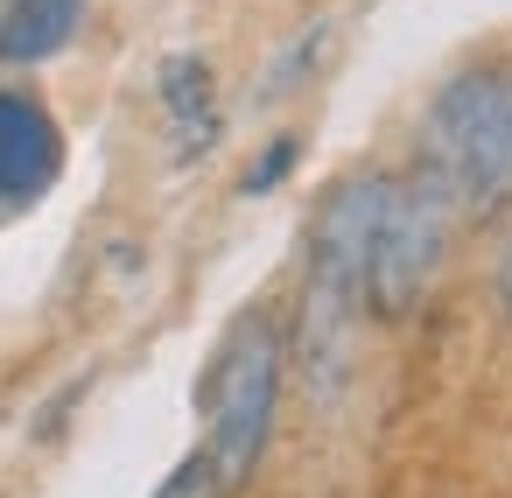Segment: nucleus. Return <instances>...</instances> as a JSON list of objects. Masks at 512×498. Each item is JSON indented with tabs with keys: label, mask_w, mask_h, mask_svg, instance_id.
Here are the masks:
<instances>
[{
	"label": "nucleus",
	"mask_w": 512,
	"mask_h": 498,
	"mask_svg": "<svg viewBox=\"0 0 512 498\" xmlns=\"http://www.w3.org/2000/svg\"><path fill=\"white\" fill-rule=\"evenodd\" d=\"M498 295L512 302V246H505V260H498Z\"/></svg>",
	"instance_id": "1a4fd4ad"
},
{
	"label": "nucleus",
	"mask_w": 512,
	"mask_h": 498,
	"mask_svg": "<svg viewBox=\"0 0 512 498\" xmlns=\"http://www.w3.org/2000/svg\"><path fill=\"white\" fill-rule=\"evenodd\" d=\"M295 155H302V141H295V134L267 141V155H260L253 169H246V197H267V190H274V183H281V176L295 169Z\"/></svg>",
	"instance_id": "0eeeda50"
},
{
	"label": "nucleus",
	"mask_w": 512,
	"mask_h": 498,
	"mask_svg": "<svg viewBox=\"0 0 512 498\" xmlns=\"http://www.w3.org/2000/svg\"><path fill=\"white\" fill-rule=\"evenodd\" d=\"M449 197L435 183H393L386 190V218H379V239H372V267H365V302L379 316H400L421 302V288L435 281L442 267V246H449Z\"/></svg>",
	"instance_id": "7ed1b4c3"
},
{
	"label": "nucleus",
	"mask_w": 512,
	"mask_h": 498,
	"mask_svg": "<svg viewBox=\"0 0 512 498\" xmlns=\"http://www.w3.org/2000/svg\"><path fill=\"white\" fill-rule=\"evenodd\" d=\"M162 106H169L176 134H183V155L218 141V92H211V71L197 57H169L162 64Z\"/></svg>",
	"instance_id": "423d86ee"
},
{
	"label": "nucleus",
	"mask_w": 512,
	"mask_h": 498,
	"mask_svg": "<svg viewBox=\"0 0 512 498\" xmlns=\"http://www.w3.org/2000/svg\"><path fill=\"white\" fill-rule=\"evenodd\" d=\"M218 491H225V484L211 477V463H204V456H190V463L169 477V491H162V498H218Z\"/></svg>",
	"instance_id": "6e6552de"
},
{
	"label": "nucleus",
	"mask_w": 512,
	"mask_h": 498,
	"mask_svg": "<svg viewBox=\"0 0 512 498\" xmlns=\"http://www.w3.org/2000/svg\"><path fill=\"white\" fill-rule=\"evenodd\" d=\"M414 176L435 183L456 218L512 197V71H463L428 99Z\"/></svg>",
	"instance_id": "f257e3e1"
},
{
	"label": "nucleus",
	"mask_w": 512,
	"mask_h": 498,
	"mask_svg": "<svg viewBox=\"0 0 512 498\" xmlns=\"http://www.w3.org/2000/svg\"><path fill=\"white\" fill-rule=\"evenodd\" d=\"M78 22H85V0H8L0 8V57L43 64L78 36Z\"/></svg>",
	"instance_id": "39448f33"
},
{
	"label": "nucleus",
	"mask_w": 512,
	"mask_h": 498,
	"mask_svg": "<svg viewBox=\"0 0 512 498\" xmlns=\"http://www.w3.org/2000/svg\"><path fill=\"white\" fill-rule=\"evenodd\" d=\"M64 169V134L57 120L15 92V85H0V204H36Z\"/></svg>",
	"instance_id": "20e7f679"
},
{
	"label": "nucleus",
	"mask_w": 512,
	"mask_h": 498,
	"mask_svg": "<svg viewBox=\"0 0 512 498\" xmlns=\"http://www.w3.org/2000/svg\"><path fill=\"white\" fill-rule=\"evenodd\" d=\"M204 407H211L204 463L232 491L260 463V449L274 435V407H281V330L267 316L232 323V337H225V351H218V365L204 379Z\"/></svg>",
	"instance_id": "f03ea898"
}]
</instances>
